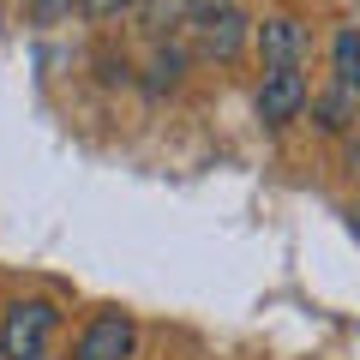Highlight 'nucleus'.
I'll use <instances>...</instances> for the list:
<instances>
[{"label":"nucleus","instance_id":"5","mask_svg":"<svg viewBox=\"0 0 360 360\" xmlns=\"http://www.w3.org/2000/svg\"><path fill=\"white\" fill-rule=\"evenodd\" d=\"M240 42H246V18L234 13V6L198 18V49H205L210 60H234V54H240Z\"/></svg>","mask_w":360,"mask_h":360},{"label":"nucleus","instance_id":"7","mask_svg":"<svg viewBox=\"0 0 360 360\" xmlns=\"http://www.w3.org/2000/svg\"><path fill=\"white\" fill-rule=\"evenodd\" d=\"M354 103H360L354 90L330 84V90H324V96H312V115H319V127H324V132H342L348 120H354Z\"/></svg>","mask_w":360,"mask_h":360},{"label":"nucleus","instance_id":"9","mask_svg":"<svg viewBox=\"0 0 360 360\" xmlns=\"http://www.w3.org/2000/svg\"><path fill=\"white\" fill-rule=\"evenodd\" d=\"M222 6H229V0H186V13H193V18H210V13H222Z\"/></svg>","mask_w":360,"mask_h":360},{"label":"nucleus","instance_id":"11","mask_svg":"<svg viewBox=\"0 0 360 360\" xmlns=\"http://www.w3.org/2000/svg\"><path fill=\"white\" fill-rule=\"evenodd\" d=\"M354 229H360V210H354Z\"/></svg>","mask_w":360,"mask_h":360},{"label":"nucleus","instance_id":"6","mask_svg":"<svg viewBox=\"0 0 360 360\" xmlns=\"http://www.w3.org/2000/svg\"><path fill=\"white\" fill-rule=\"evenodd\" d=\"M330 66H336V84L360 96V30H336V42H330Z\"/></svg>","mask_w":360,"mask_h":360},{"label":"nucleus","instance_id":"2","mask_svg":"<svg viewBox=\"0 0 360 360\" xmlns=\"http://www.w3.org/2000/svg\"><path fill=\"white\" fill-rule=\"evenodd\" d=\"M132 348H139V324H132L127 312H96V319L78 330L72 360H132Z\"/></svg>","mask_w":360,"mask_h":360},{"label":"nucleus","instance_id":"3","mask_svg":"<svg viewBox=\"0 0 360 360\" xmlns=\"http://www.w3.org/2000/svg\"><path fill=\"white\" fill-rule=\"evenodd\" d=\"M307 103H312V90H307V78H300V66L295 72H264V84H258V120H264V127L300 120Z\"/></svg>","mask_w":360,"mask_h":360},{"label":"nucleus","instance_id":"4","mask_svg":"<svg viewBox=\"0 0 360 360\" xmlns=\"http://www.w3.org/2000/svg\"><path fill=\"white\" fill-rule=\"evenodd\" d=\"M258 60H264V72H295L307 60V25L300 18H264L258 25Z\"/></svg>","mask_w":360,"mask_h":360},{"label":"nucleus","instance_id":"10","mask_svg":"<svg viewBox=\"0 0 360 360\" xmlns=\"http://www.w3.org/2000/svg\"><path fill=\"white\" fill-rule=\"evenodd\" d=\"M348 162H354V168H360V139H354V144H348Z\"/></svg>","mask_w":360,"mask_h":360},{"label":"nucleus","instance_id":"1","mask_svg":"<svg viewBox=\"0 0 360 360\" xmlns=\"http://www.w3.org/2000/svg\"><path fill=\"white\" fill-rule=\"evenodd\" d=\"M54 324H60V312L49 300H13L6 324H0V360H42Z\"/></svg>","mask_w":360,"mask_h":360},{"label":"nucleus","instance_id":"8","mask_svg":"<svg viewBox=\"0 0 360 360\" xmlns=\"http://www.w3.org/2000/svg\"><path fill=\"white\" fill-rule=\"evenodd\" d=\"M78 6H84L90 18H115V13H127L132 0H78Z\"/></svg>","mask_w":360,"mask_h":360}]
</instances>
